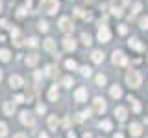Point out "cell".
Listing matches in <instances>:
<instances>
[{
	"label": "cell",
	"mask_w": 148,
	"mask_h": 138,
	"mask_svg": "<svg viewBox=\"0 0 148 138\" xmlns=\"http://www.w3.org/2000/svg\"><path fill=\"white\" fill-rule=\"evenodd\" d=\"M141 81H143V76L137 70H130L126 74V83H128V87H132V89H139V87H141Z\"/></svg>",
	"instance_id": "obj_1"
},
{
	"label": "cell",
	"mask_w": 148,
	"mask_h": 138,
	"mask_svg": "<svg viewBox=\"0 0 148 138\" xmlns=\"http://www.w3.org/2000/svg\"><path fill=\"white\" fill-rule=\"evenodd\" d=\"M39 7H41V11L48 13V15H54V13L58 11V7H59V2L58 0H41Z\"/></svg>",
	"instance_id": "obj_2"
},
{
	"label": "cell",
	"mask_w": 148,
	"mask_h": 138,
	"mask_svg": "<svg viewBox=\"0 0 148 138\" xmlns=\"http://www.w3.org/2000/svg\"><path fill=\"white\" fill-rule=\"evenodd\" d=\"M21 122L24 123V125H28V127H35V116L30 112V110L21 112Z\"/></svg>",
	"instance_id": "obj_3"
},
{
	"label": "cell",
	"mask_w": 148,
	"mask_h": 138,
	"mask_svg": "<svg viewBox=\"0 0 148 138\" xmlns=\"http://www.w3.org/2000/svg\"><path fill=\"white\" fill-rule=\"evenodd\" d=\"M98 41L100 43H109L111 41V31H109V28L108 26H100V30H98Z\"/></svg>",
	"instance_id": "obj_4"
},
{
	"label": "cell",
	"mask_w": 148,
	"mask_h": 138,
	"mask_svg": "<svg viewBox=\"0 0 148 138\" xmlns=\"http://www.w3.org/2000/svg\"><path fill=\"white\" fill-rule=\"evenodd\" d=\"M113 63L119 64V66H126V64H128V57L122 52H117V50H115V52H113Z\"/></svg>",
	"instance_id": "obj_5"
},
{
	"label": "cell",
	"mask_w": 148,
	"mask_h": 138,
	"mask_svg": "<svg viewBox=\"0 0 148 138\" xmlns=\"http://www.w3.org/2000/svg\"><path fill=\"white\" fill-rule=\"evenodd\" d=\"M59 30H63V31H72V30H74L72 20H71L69 17H61V18H59Z\"/></svg>",
	"instance_id": "obj_6"
},
{
	"label": "cell",
	"mask_w": 148,
	"mask_h": 138,
	"mask_svg": "<svg viewBox=\"0 0 148 138\" xmlns=\"http://www.w3.org/2000/svg\"><path fill=\"white\" fill-rule=\"evenodd\" d=\"M63 48L67 50V52H74V50H76V41L72 39V35H67L63 39Z\"/></svg>",
	"instance_id": "obj_7"
},
{
	"label": "cell",
	"mask_w": 148,
	"mask_h": 138,
	"mask_svg": "<svg viewBox=\"0 0 148 138\" xmlns=\"http://www.w3.org/2000/svg\"><path fill=\"white\" fill-rule=\"evenodd\" d=\"M9 85H11V89H21L24 85V79L21 76H11L9 77Z\"/></svg>",
	"instance_id": "obj_8"
},
{
	"label": "cell",
	"mask_w": 148,
	"mask_h": 138,
	"mask_svg": "<svg viewBox=\"0 0 148 138\" xmlns=\"http://www.w3.org/2000/svg\"><path fill=\"white\" fill-rule=\"evenodd\" d=\"M106 109H108V107H106V101L102 99V98H95V110H96V112H98V114H104Z\"/></svg>",
	"instance_id": "obj_9"
},
{
	"label": "cell",
	"mask_w": 148,
	"mask_h": 138,
	"mask_svg": "<svg viewBox=\"0 0 148 138\" xmlns=\"http://www.w3.org/2000/svg\"><path fill=\"white\" fill-rule=\"evenodd\" d=\"M74 98H76V101H85L87 99V89L80 87V89L74 92Z\"/></svg>",
	"instance_id": "obj_10"
},
{
	"label": "cell",
	"mask_w": 148,
	"mask_h": 138,
	"mask_svg": "<svg viewBox=\"0 0 148 138\" xmlns=\"http://www.w3.org/2000/svg\"><path fill=\"white\" fill-rule=\"evenodd\" d=\"M109 94H111V98H115V99H119L120 96H122V89H120L119 85H113L109 89Z\"/></svg>",
	"instance_id": "obj_11"
},
{
	"label": "cell",
	"mask_w": 148,
	"mask_h": 138,
	"mask_svg": "<svg viewBox=\"0 0 148 138\" xmlns=\"http://www.w3.org/2000/svg\"><path fill=\"white\" fill-rule=\"evenodd\" d=\"M128 46H130V48L139 50V52H143V50H145V46L139 43V39H130V41H128Z\"/></svg>",
	"instance_id": "obj_12"
},
{
	"label": "cell",
	"mask_w": 148,
	"mask_h": 138,
	"mask_svg": "<svg viewBox=\"0 0 148 138\" xmlns=\"http://www.w3.org/2000/svg\"><path fill=\"white\" fill-rule=\"evenodd\" d=\"M115 114H117V120H119V122H124V120H126V109L120 107V105L115 109Z\"/></svg>",
	"instance_id": "obj_13"
},
{
	"label": "cell",
	"mask_w": 148,
	"mask_h": 138,
	"mask_svg": "<svg viewBox=\"0 0 148 138\" xmlns=\"http://www.w3.org/2000/svg\"><path fill=\"white\" fill-rule=\"evenodd\" d=\"M91 57H92L95 63H102L104 61V52H102V50H95V52L91 53Z\"/></svg>",
	"instance_id": "obj_14"
},
{
	"label": "cell",
	"mask_w": 148,
	"mask_h": 138,
	"mask_svg": "<svg viewBox=\"0 0 148 138\" xmlns=\"http://www.w3.org/2000/svg\"><path fill=\"white\" fill-rule=\"evenodd\" d=\"M37 61H39V55H37V53H30L26 57V64H28V66H35Z\"/></svg>",
	"instance_id": "obj_15"
},
{
	"label": "cell",
	"mask_w": 148,
	"mask_h": 138,
	"mask_svg": "<svg viewBox=\"0 0 148 138\" xmlns=\"http://www.w3.org/2000/svg\"><path fill=\"white\" fill-rule=\"evenodd\" d=\"M130 133H132V136H141L143 129H141L139 123H132V125H130Z\"/></svg>",
	"instance_id": "obj_16"
},
{
	"label": "cell",
	"mask_w": 148,
	"mask_h": 138,
	"mask_svg": "<svg viewBox=\"0 0 148 138\" xmlns=\"http://www.w3.org/2000/svg\"><path fill=\"white\" fill-rule=\"evenodd\" d=\"M4 112H6L8 116H13V112H15V103H11V101L4 103Z\"/></svg>",
	"instance_id": "obj_17"
},
{
	"label": "cell",
	"mask_w": 148,
	"mask_h": 138,
	"mask_svg": "<svg viewBox=\"0 0 148 138\" xmlns=\"http://www.w3.org/2000/svg\"><path fill=\"white\" fill-rule=\"evenodd\" d=\"M48 99L50 101H58V85H52V89L48 90Z\"/></svg>",
	"instance_id": "obj_18"
},
{
	"label": "cell",
	"mask_w": 148,
	"mask_h": 138,
	"mask_svg": "<svg viewBox=\"0 0 148 138\" xmlns=\"http://www.w3.org/2000/svg\"><path fill=\"white\" fill-rule=\"evenodd\" d=\"M130 103H132L133 105V112H135V114H139V112H141V103H139V101L135 99V98H132V96H130Z\"/></svg>",
	"instance_id": "obj_19"
},
{
	"label": "cell",
	"mask_w": 148,
	"mask_h": 138,
	"mask_svg": "<svg viewBox=\"0 0 148 138\" xmlns=\"http://www.w3.org/2000/svg\"><path fill=\"white\" fill-rule=\"evenodd\" d=\"M48 129L50 131H56V129H58V116H50L48 118Z\"/></svg>",
	"instance_id": "obj_20"
},
{
	"label": "cell",
	"mask_w": 148,
	"mask_h": 138,
	"mask_svg": "<svg viewBox=\"0 0 148 138\" xmlns=\"http://www.w3.org/2000/svg\"><path fill=\"white\" fill-rule=\"evenodd\" d=\"M100 129H102V131H111V129H113V123H111L109 120H102V122H100Z\"/></svg>",
	"instance_id": "obj_21"
},
{
	"label": "cell",
	"mask_w": 148,
	"mask_h": 138,
	"mask_svg": "<svg viewBox=\"0 0 148 138\" xmlns=\"http://www.w3.org/2000/svg\"><path fill=\"white\" fill-rule=\"evenodd\" d=\"M74 13H76L78 17L85 18V20H91V13H85V11H83V9H80V7H76V9H74Z\"/></svg>",
	"instance_id": "obj_22"
},
{
	"label": "cell",
	"mask_w": 148,
	"mask_h": 138,
	"mask_svg": "<svg viewBox=\"0 0 148 138\" xmlns=\"http://www.w3.org/2000/svg\"><path fill=\"white\" fill-rule=\"evenodd\" d=\"M43 46H45V50H46V52H54V48H56V44H54V39H46Z\"/></svg>",
	"instance_id": "obj_23"
},
{
	"label": "cell",
	"mask_w": 148,
	"mask_h": 138,
	"mask_svg": "<svg viewBox=\"0 0 148 138\" xmlns=\"http://www.w3.org/2000/svg\"><path fill=\"white\" fill-rule=\"evenodd\" d=\"M9 57H11V53H9V50H0V61L8 63Z\"/></svg>",
	"instance_id": "obj_24"
},
{
	"label": "cell",
	"mask_w": 148,
	"mask_h": 138,
	"mask_svg": "<svg viewBox=\"0 0 148 138\" xmlns=\"http://www.w3.org/2000/svg\"><path fill=\"white\" fill-rule=\"evenodd\" d=\"M61 85H63V87H67V89H71V87L74 85V79H72V77H71V76H67V77H63V81H61Z\"/></svg>",
	"instance_id": "obj_25"
},
{
	"label": "cell",
	"mask_w": 148,
	"mask_h": 138,
	"mask_svg": "<svg viewBox=\"0 0 148 138\" xmlns=\"http://www.w3.org/2000/svg\"><path fill=\"white\" fill-rule=\"evenodd\" d=\"M141 7H143V6H141V2H135V6H133V11L130 13V20H132V18L135 17V15H137L139 11H141Z\"/></svg>",
	"instance_id": "obj_26"
},
{
	"label": "cell",
	"mask_w": 148,
	"mask_h": 138,
	"mask_svg": "<svg viewBox=\"0 0 148 138\" xmlns=\"http://www.w3.org/2000/svg\"><path fill=\"white\" fill-rule=\"evenodd\" d=\"M45 76H48V77L56 76V66H54V64H48V66H46V70H45Z\"/></svg>",
	"instance_id": "obj_27"
},
{
	"label": "cell",
	"mask_w": 148,
	"mask_h": 138,
	"mask_svg": "<svg viewBox=\"0 0 148 138\" xmlns=\"http://www.w3.org/2000/svg\"><path fill=\"white\" fill-rule=\"evenodd\" d=\"M95 81H96V85H98V87H104V85H106V81H108V79H106V76H104V74H98Z\"/></svg>",
	"instance_id": "obj_28"
},
{
	"label": "cell",
	"mask_w": 148,
	"mask_h": 138,
	"mask_svg": "<svg viewBox=\"0 0 148 138\" xmlns=\"http://www.w3.org/2000/svg\"><path fill=\"white\" fill-rule=\"evenodd\" d=\"M82 43L85 44V46H91V35H87V33H82Z\"/></svg>",
	"instance_id": "obj_29"
},
{
	"label": "cell",
	"mask_w": 148,
	"mask_h": 138,
	"mask_svg": "<svg viewBox=\"0 0 148 138\" xmlns=\"http://www.w3.org/2000/svg\"><path fill=\"white\" fill-rule=\"evenodd\" d=\"M65 66L69 68V70H76V61H72V59H69V61H65Z\"/></svg>",
	"instance_id": "obj_30"
},
{
	"label": "cell",
	"mask_w": 148,
	"mask_h": 138,
	"mask_svg": "<svg viewBox=\"0 0 148 138\" xmlns=\"http://www.w3.org/2000/svg\"><path fill=\"white\" fill-rule=\"evenodd\" d=\"M80 72H82V76H85V77H89L91 74H92L89 66H82V68H80Z\"/></svg>",
	"instance_id": "obj_31"
},
{
	"label": "cell",
	"mask_w": 148,
	"mask_h": 138,
	"mask_svg": "<svg viewBox=\"0 0 148 138\" xmlns=\"http://www.w3.org/2000/svg\"><path fill=\"white\" fill-rule=\"evenodd\" d=\"M139 26H141L143 30H148V17H143L141 20H139Z\"/></svg>",
	"instance_id": "obj_32"
},
{
	"label": "cell",
	"mask_w": 148,
	"mask_h": 138,
	"mask_svg": "<svg viewBox=\"0 0 148 138\" xmlns=\"http://www.w3.org/2000/svg\"><path fill=\"white\" fill-rule=\"evenodd\" d=\"M8 135V125L4 122H0V136H6Z\"/></svg>",
	"instance_id": "obj_33"
},
{
	"label": "cell",
	"mask_w": 148,
	"mask_h": 138,
	"mask_svg": "<svg viewBox=\"0 0 148 138\" xmlns=\"http://www.w3.org/2000/svg\"><path fill=\"white\" fill-rule=\"evenodd\" d=\"M37 44H39V43H37V39H35V37H30V39H28V46H32V48H35Z\"/></svg>",
	"instance_id": "obj_34"
},
{
	"label": "cell",
	"mask_w": 148,
	"mask_h": 138,
	"mask_svg": "<svg viewBox=\"0 0 148 138\" xmlns=\"http://www.w3.org/2000/svg\"><path fill=\"white\" fill-rule=\"evenodd\" d=\"M119 33H120V35H126V33H128L126 24H120V26H119Z\"/></svg>",
	"instance_id": "obj_35"
},
{
	"label": "cell",
	"mask_w": 148,
	"mask_h": 138,
	"mask_svg": "<svg viewBox=\"0 0 148 138\" xmlns=\"http://www.w3.org/2000/svg\"><path fill=\"white\" fill-rule=\"evenodd\" d=\"M13 99H15L17 103H24V101H26V98H24V96H22V94H17V96H15V98H13Z\"/></svg>",
	"instance_id": "obj_36"
},
{
	"label": "cell",
	"mask_w": 148,
	"mask_h": 138,
	"mask_svg": "<svg viewBox=\"0 0 148 138\" xmlns=\"http://www.w3.org/2000/svg\"><path fill=\"white\" fill-rule=\"evenodd\" d=\"M111 13H113L115 17H120V15H122V9H120V7H113V9H111Z\"/></svg>",
	"instance_id": "obj_37"
},
{
	"label": "cell",
	"mask_w": 148,
	"mask_h": 138,
	"mask_svg": "<svg viewBox=\"0 0 148 138\" xmlns=\"http://www.w3.org/2000/svg\"><path fill=\"white\" fill-rule=\"evenodd\" d=\"M37 112H39V114H43V112H46V105H43V103H39V105H37Z\"/></svg>",
	"instance_id": "obj_38"
},
{
	"label": "cell",
	"mask_w": 148,
	"mask_h": 138,
	"mask_svg": "<svg viewBox=\"0 0 148 138\" xmlns=\"http://www.w3.org/2000/svg\"><path fill=\"white\" fill-rule=\"evenodd\" d=\"M39 30H41V31H48V24L41 20V22H39Z\"/></svg>",
	"instance_id": "obj_39"
},
{
	"label": "cell",
	"mask_w": 148,
	"mask_h": 138,
	"mask_svg": "<svg viewBox=\"0 0 148 138\" xmlns=\"http://www.w3.org/2000/svg\"><path fill=\"white\" fill-rule=\"evenodd\" d=\"M26 15V7H18L17 9V17H24Z\"/></svg>",
	"instance_id": "obj_40"
},
{
	"label": "cell",
	"mask_w": 148,
	"mask_h": 138,
	"mask_svg": "<svg viewBox=\"0 0 148 138\" xmlns=\"http://www.w3.org/2000/svg\"><path fill=\"white\" fill-rule=\"evenodd\" d=\"M63 125L67 127V125H71V118H65V122H63Z\"/></svg>",
	"instance_id": "obj_41"
},
{
	"label": "cell",
	"mask_w": 148,
	"mask_h": 138,
	"mask_svg": "<svg viewBox=\"0 0 148 138\" xmlns=\"http://www.w3.org/2000/svg\"><path fill=\"white\" fill-rule=\"evenodd\" d=\"M0 26H2V28H8V20H0Z\"/></svg>",
	"instance_id": "obj_42"
},
{
	"label": "cell",
	"mask_w": 148,
	"mask_h": 138,
	"mask_svg": "<svg viewBox=\"0 0 148 138\" xmlns=\"http://www.w3.org/2000/svg\"><path fill=\"white\" fill-rule=\"evenodd\" d=\"M13 138H26V135H22V133H18V135H15Z\"/></svg>",
	"instance_id": "obj_43"
},
{
	"label": "cell",
	"mask_w": 148,
	"mask_h": 138,
	"mask_svg": "<svg viewBox=\"0 0 148 138\" xmlns=\"http://www.w3.org/2000/svg\"><path fill=\"white\" fill-rule=\"evenodd\" d=\"M67 138H76V135H74V133H69V135H67Z\"/></svg>",
	"instance_id": "obj_44"
},
{
	"label": "cell",
	"mask_w": 148,
	"mask_h": 138,
	"mask_svg": "<svg viewBox=\"0 0 148 138\" xmlns=\"http://www.w3.org/2000/svg\"><path fill=\"white\" fill-rule=\"evenodd\" d=\"M39 138H48V135H46V133H41V135H39Z\"/></svg>",
	"instance_id": "obj_45"
},
{
	"label": "cell",
	"mask_w": 148,
	"mask_h": 138,
	"mask_svg": "<svg viewBox=\"0 0 148 138\" xmlns=\"http://www.w3.org/2000/svg\"><path fill=\"white\" fill-rule=\"evenodd\" d=\"M113 138H124V136H122V135H120V133H117V135H115Z\"/></svg>",
	"instance_id": "obj_46"
},
{
	"label": "cell",
	"mask_w": 148,
	"mask_h": 138,
	"mask_svg": "<svg viewBox=\"0 0 148 138\" xmlns=\"http://www.w3.org/2000/svg\"><path fill=\"white\" fill-rule=\"evenodd\" d=\"M2 77H4V72H2V70H0V81H2Z\"/></svg>",
	"instance_id": "obj_47"
},
{
	"label": "cell",
	"mask_w": 148,
	"mask_h": 138,
	"mask_svg": "<svg viewBox=\"0 0 148 138\" xmlns=\"http://www.w3.org/2000/svg\"><path fill=\"white\" fill-rule=\"evenodd\" d=\"M0 9H2V2H0Z\"/></svg>",
	"instance_id": "obj_48"
}]
</instances>
